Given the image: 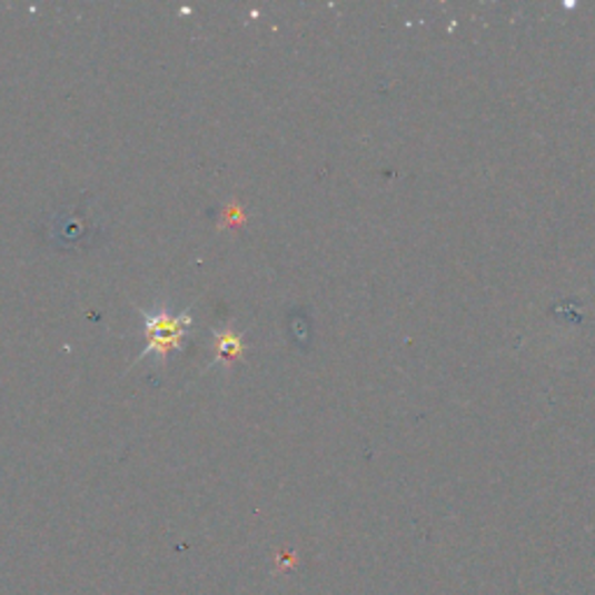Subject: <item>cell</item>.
Returning <instances> with one entry per match:
<instances>
[{"label": "cell", "instance_id": "2", "mask_svg": "<svg viewBox=\"0 0 595 595\" xmlns=\"http://www.w3.org/2000/svg\"><path fill=\"white\" fill-rule=\"evenodd\" d=\"M215 340H217V354L219 358H232V356H238L240 349H242V343L236 333H230V330H221L215 335Z\"/></svg>", "mask_w": 595, "mask_h": 595}, {"label": "cell", "instance_id": "1", "mask_svg": "<svg viewBox=\"0 0 595 595\" xmlns=\"http://www.w3.org/2000/svg\"><path fill=\"white\" fill-rule=\"evenodd\" d=\"M140 315H142L145 349L136 358V364H140L142 358L151 356V358H157L159 366H166L170 351H179L185 347V338L191 330L194 319H191L189 313L172 315L168 309V305H157L151 309H140Z\"/></svg>", "mask_w": 595, "mask_h": 595}]
</instances>
